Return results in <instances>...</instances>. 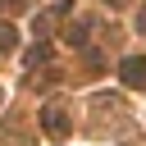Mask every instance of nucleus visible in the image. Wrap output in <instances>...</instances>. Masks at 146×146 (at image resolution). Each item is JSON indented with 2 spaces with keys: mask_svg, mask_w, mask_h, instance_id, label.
Returning a JSON list of instances; mask_svg holds the SVG:
<instances>
[{
  "mask_svg": "<svg viewBox=\"0 0 146 146\" xmlns=\"http://www.w3.org/2000/svg\"><path fill=\"white\" fill-rule=\"evenodd\" d=\"M137 23H141V32H146V14H141V18H137Z\"/></svg>",
  "mask_w": 146,
  "mask_h": 146,
  "instance_id": "obj_5",
  "label": "nucleus"
},
{
  "mask_svg": "<svg viewBox=\"0 0 146 146\" xmlns=\"http://www.w3.org/2000/svg\"><path fill=\"white\" fill-rule=\"evenodd\" d=\"M123 82L128 87H146V59H123Z\"/></svg>",
  "mask_w": 146,
  "mask_h": 146,
  "instance_id": "obj_1",
  "label": "nucleus"
},
{
  "mask_svg": "<svg viewBox=\"0 0 146 146\" xmlns=\"http://www.w3.org/2000/svg\"><path fill=\"white\" fill-rule=\"evenodd\" d=\"M110 5H128V0H110Z\"/></svg>",
  "mask_w": 146,
  "mask_h": 146,
  "instance_id": "obj_6",
  "label": "nucleus"
},
{
  "mask_svg": "<svg viewBox=\"0 0 146 146\" xmlns=\"http://www.w3.org/2000/svg\"><path fill=\"white\" fill-rule=\"evenodd\" d=\"M14 46H18V32L9 23H0V50H14Z\"/></svg>",
  "mask_w": 146,
  "mask_h": 146,
  "instance_id": "obj_3",
  "label": "nucleus"
},
{
  "mask_svg": "<svg viewBox=\"0 0 146 146\" xmlns=\"http://www.w3.org/2000/svg\"><path fill=\"white\" fill-rule=\"evenodd\" d=\"M46 59H50V46H36V50L27 55V64H32V68H36V64H46Z\"/></svg>",
  "mask_w": 146,
  "mask_h": 146,
  "instance_id": "obj_4",
  "label": "nucleus"
},
{
  "mask_svg": "<svg viewBox=\"0 0 146 146\" xmlns=\"http://www.w3.org/2000/svg\"><path fill=\"white\" fill-rule=\"evenodd\" d=\"M41 123H46V132H55V137H64V132H68V119H64L59 110H46V114H41Z\"/></svg>",
  "mask_w": 146,
  "mask_h": 146,
  "instance_id": "obj_2",
  "label": "nucleus"
}]
</instances>
